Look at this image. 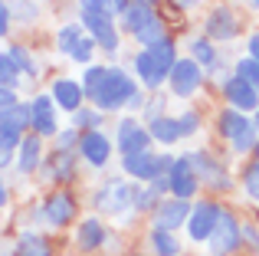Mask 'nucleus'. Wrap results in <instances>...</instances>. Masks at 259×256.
<instances>
[{"instance_id": "1", "label": "nucleus", "mask_w": 259, "mask_h": 256, "mask_svg": "<svg viewBox=\"0 0 259 256\" xmlns=\"http://www.w3.org/2000/svg\"><path fill=\"white\" fill-rule=\"evenodd\" d=\"M135 96H138L135 79L128 76L125 69H118V66H108L105 76H102V82L95 86L85 99L95 105V109H102V112H115V109H121V105H132Z\"/></svg>"}, {"instance_id": "2", "label": "nucleus", "mask_w": 259, "mask_h": 256, "mask_svg": "<svg viewBox=\"0 0 259 256\" xmlns=\"http://www.w3.org/2000/svg\"><path fill=\"white\" fill-rule=\"evenodd\" d=\"M177 63V53H174V39H161L158 46H148V50L138 53V59H135V69H138L141 82L148 86V89H158L161 82H167L171 79V69Z\"/></svg>"}, {"instance_id": "3", "label": "nucleus", "mask_w": 259, "mask_h": 256, "mask_svg": "<svg viewBox=\"0 0 259 256\" xmlns=\"http://www.w3.org/2000/svg\"><path fill=\"white\" fill-rule=\"evenodd\" d=\"M171 154H151V151H141V154H128L121 158V171L128 178H138V181H154V178H167V171L174 167Z\"/></svg>"}, {"instance_id": "4", "label": "nucleus", "mask_w": 259, "mask_h": 256, "mask_svg": "<svg viewBox=\"0 0 259 256\" xmlns=\"http://www.w3.org/2000/svg\"><path fill=\"white\" fill-rule=\"evenodd\" d=\"M92 207L99 214H121L125 207H135V187L125 178H112L95 191Z\"/></svg>"}, {"instance_id": "5", "label": "nucleus", "mask_w": 259, "mask_h": 256, "mask_svg": "<svg viewBox=\"0 0 259 256\" xmlns=\"http://www.w3.org/2000/svg\"><path fill=\"white\" fill-rule=\"evenodd\" d=\"M220 135L236 148V151H249V148L259 145L253 122H249L243 112H236V109H223L220 112Z\"/></svg>"}, {"instance_id": "6", "label": "nucleus", "mask_w": 259, "mask_h": 256, "mask_svg": "<svg viewBox=\"0 0 259 256\" xmlns=\"http://www.w3.org/2000/svg\"><path fill=\"white\" fill-rule=\"evenodd\" d=\"M207 243H210V256H230V253H236V250H240V243H243L240 220H236L230 210H223Z\"/></svg>"}, {"instance_id": "7", "label": "nucleus", "mask_w": 259, "mask_h": 256, "mask_svg": "<svg viewBox=\"0 0 259 256\" xmlns=\"http://www.w3.org/2000/svg\"><path fill=\"white\" fill-rule=\"evenodd\" d=\"M220 214H223L220 204H213V200H200V204L190 207V217H187V233H190V240H197V243L210 240V233H213Z\"/></svg>"}, {"instance_id": "8", "label": "nucleus", "mask_w": 259, "mask_h": 256, "mask_svg": "<svg viewBox=\"0 0 259 256\" xmlns=\"http://www.w3.org/2000/svg\"><path fill=\"white\" fill-rule=\"evenodd\" d=\"M197 187H200L197 171H194V164H190V158L184 154V158L174 161L171 171H167V191H171V197H177V200H190L197 194Z\"/></svg>"}, {"instance_id": "9", "label": "nucleus", "mask_w": 259, "mask_h": 256, "mask_svg": "<svg viewBox=\"0 0 259 256\" xmlns=\"http://www.w3.org/2000/svg\"><path fill=\"white\" fill-rule=\"evenodd\" d=\"M167 82H171V92L177 99H190L197 89H200V82H203V69L194 63V59H177Z\"/></svg>"}, {"instance_id": "10", "label": "nucleus", "mask_w": 259, "mask_h": 256, "mask_svg": "<svg viewBox=\"0 0 259 256\" xmlns=\"http://www.w3.org/2000/svg\"><path fill=\"white\" fill-rule=\"evenodd\" d=\"M187 158L197 171V181H203V184L213 187V191H227L230 187V174L223 171V164L210 151H194V154H187Z\"/></svg>"}, {"instance_id": "11", "label": "nucleus", "mask_w": 259, "mask_h": 256, "mask_svg": "<svg viewBox=\"0 0 259 256\" xmlns=\"http://www.w3.org/2000/svg\"><path fill=\"white\" fill-rule=\"evenodd\" d=\"M148 145H151V135H148V128L138 125L135 118H121V122H118V151H121V158L148 151Z\"/></svg>"}, {"instance_id": "12", "label": "nucleus", "mask_w": 259, "mask_h": 256, "mask_svg": "<svg viewBox=\"0 0 259 256\" xmlns=\"http://www.w3.org/2000/svg\"><path fill=\"white\" fill-rule=\"evenodd\" d=\"M190 200H177V197H167V200H161L158 207H154V227L158 230H177L181 224H187V217H190Z\"/></svg>"}, {"instance_id": "13", "label": "nucleus", "mask_w": 259, "mask_h": 256, "mask_svg": "<svg viewBox=\"0 0 259 256\" xmlns=\"http://www.w3.org/2000/svg\"><path fill=\"white\" fill-rule=\"evenodd\" d=\"M39 214H43L53 227H66V224H72V217H76V200H72V194L56 191V194H50V197L43 200Z\"/></svg>"}, {"instance_id": "14", "label": "nucleus", "mask_w": 259, "mask_h": 256, "mask_svg": "<svg viewBox=\"0 0 259 256\" xmlns=\"http://www.w3.org/2000/svg\"><path fill=\"white\" fill-rule=\"evenodd\" d=\"M30 112H33V135H39V138H46V135H59L56 128V102H53L50 96H36L30 102Z\"/></svg>"}, {"instance_id": "15", "label": "nucleus", "mask_w": 259, "mask_h": 256, "mask_svg": "<svg viewBox=\"0 0 259 256\" xmlns=\"http://www.w3.org/2000/svg\"><path fill=\"white\" fill-rule=\"evenodd\" d=\"M82 26L92 33V39L105 53H115V50H118V30L112 26V17H99V13H85L82 10Z\"/></svg>"}, {"instance_id": "16", "label": "nucleus", "mask_w": 259, "mask_h": 256, "mask_svg": "<svg viewBox=\"0 0 259 256\" xmlns=\"http://www.w3.org/2000/svg\"><path fill=\"white\" fill-rule=\"evenodd\" d=\"M223 96H227V102L233 105L236 112H253L259 109V89H253L249 82H243L240 76L227 79L223 82Z\"/></svg>"}, {"instance_id": "17", "label": "nucleus", "mask_w": 259, "mask_h": 256, "mask_svg": "<svg viewBox=\"0 0 259 256\" xmlns=\"http://www.w3.org/2000/svg\"><path fill=\"white\" fill-rule=\"evenodd\" d=\"M236 30H240V23H236V17L227 10V7H220V10H213L207 17V23H203V33H207L210 43H230V39L236 36Z\"/></svg>"}, {"instance_id": "18", "label": "nucleus", "mask_w": 259, "mask_h": 256, "mask_svg": "<svg viewBox=\"0 0 259 256\" xmlns=\"http://www.w3.org/2000/svg\"><path fill=\"white\" fill-rule=\"evenodd\" d=\"M43 178L56 181V184L72 181V178H76V154H72V151H53L50 158L43 161Z\"/></svg>"}, {"instance_id": "19", "label": "nucleus", "mask_w": 259, "mask_h": 256, "mask_svg": "<svg viewBox=\"0 0 259 256\" xmlns=\"http://www.w3.org/2000/svg\"><path fill=\"white\" fill-rule=\"evenodd\" d=\"M82 99H85L82 82H76V79H56V82H53V102H56L59 109L79 112L82 109Z\"/></svg>"}, {"instance_id": "20", "label": "nucleus", "mask_w": 259, "mask_h": 256, "mask_svg": "<svg viewBox=\"0 0 259 256\" xmlns=\"http://www.w3.org/2000/svg\"><path fill=\"white\" fill-rule=\"evenodd\" d=\"M79 148H82L85 161L92 167H102L108 161V154H112V141H108L102 132H85L82 138H79Z\"/></svg>"}, {"instance_id": "21", "label": "nucleus", "mask_w": 259, "mask_h": 256, "mask_svg": "<svg viewBox=\"0 0 259 256\" xmlns=\"http://www.w3.org/2000/svg\"><path fill=\"white\" fill-rule=\"evenodd\" d=\"M20 158H17V171L20 174H33L39 167V161H43V138L39 135H26L23 141H20Z\"/></svg>"}, {"instance_id": "22", "label": "nucleus", "mask_w": 259, "mask_h": 256, "mask_svg": "<svg viewBox=\"0 0 259 256\" xmlns=\"http://www.w3.org/2000/svg\"><path fill=\"white\" fill-rule=\"evenodd\" d=\"M102 243H105V224L95 217H89L79 224V246H82L85 253H95L102 250Z\"/></svg>"}, {"instance_id": "23", "label": "nucleus", "mask_w": 259, "mask_h": 256, "mask_svg": "<svg viewBox=\"0 0 259 256\" xmlns=\"http://www.w3.org/2000/svg\"><path fill=\"white\" fill-rule=\"evenodd\" d=\"M30 122H33V112H30V105H23V102H17L13 109L0 112V128H7V132L23 135L26 128H30Z\"/></svg>"}, {"instance_id": "24", "label": "nucleus", "mask_w": 259, "mask_h": 256, "mask_svg": "<svg viewBox=\"0 0 259 256\" xmlns=\"http://www.w3.org/2000/svg\"><path fill=\"white\" fill-rule=\"evenodd\" d=\"M151 17H154V10L145 4V0H132V4H128V10L121 13V26H125V33H132V36H135V33H138Z\"/></svg>"}, {"instance_id": "25", "label": "nucleus", "mask_w": 259, "mask_h": 256, "mask_svg": "<svg viewBox=\"0 0 259 256\" xmlns=\"http://www.w3.org/2000/svg\"><path fill=\"white\" fill-rule=\"evenodd\" d=\"M148 135H151L154 141H161V145H174V141L181 138V132H177V118L161 115V118H154V122H148Z\"/></svg>"}, {"instance_id": "26", "label": "nucleus", "mask_w": 259, "mask_h": 256, "mask_svg": "<svg viewBox=\"0 0 259 256\" xmlns=\"http://www.w3.org/2000/svg\"><path fill=\"white\" fill-rule=\"evenodd\" d=\"M135 39H138V43L145 46V50H148V46H158L161 39H167V26H164V20H161L158 13H154V17L148 20V23L141 26L138 33H135Z\"/></svg>"}, {"instance_id": "27", "label": "nucleus", "mask_w": 259, "mask_h": 256, "mask_svg": "<svg viewBox=\"0 0 259 256\" xmlns=\"http://www.w3.org/2000/svg\"><path fill=\"white\" fill-rule=\"evenodd\" d=\"M17 256H50V243H46L39 233L26 230L17 237Z\"/></svg>"}, {"instance_id": "28", "label": "nucleus", "mask_w": 259, "mask_h": 256, "mask_svg": "<svg viewBox=\"0 0 259 256\" xmlns=\"http://www.w3.org/2000/svg\"><path fill=\"white\" fill-rule=\"evenodd\" d=\"M151 250L158 253V256H177V253H181V243H177L174 233L158 230V227H154V230H151Z\"/></svg>"}, {"instance_id": "29", "label": "nucleus", "mask_w": 259, "mask_h": 256, "mask_svg": "<svg viewBox=\"0 0 259 256\" xmlns=\"http://www.w3.org/2000/svg\"><path fill=\"white\" fill-rule=\"evenodd\" d=\"M190 59H194L197 66H207V69H213L217 66V53H213V43H210V39H194V43H190Z\"/></svg>"}, {"instance_id": "30", "label": "nucleus", "mask_w": 259, "mask_h": 256, "mask_svg": "<svg viewBox=\"0 0 259 256\" xmlns=\"http://www.w3.org/2000/svg\"><path fill=\"white\" fill-rule=\"evenodd\" d=\"M7 10H10L13 20H23V23H33V20L39 17L36 0H7Z\"/></svg>"}, {"instance_id": "31", "label": "nucleus", "mask_w": 259, "mask_h": 256, "mask_svg": "<svg viewBox=\"0 0 259 256\" xmlns=\"http://www.w3.org/2000/svg\"><path fill=\"white\" fill-rule=\"evenodd\" d=\"M79 39H82V26H79V23H66L63 30H59V36H56L59 53H66V56H69V53L79 46Z\"/></svg>"}, {"instance_id": "32", "label": "nucleus", "mask_w": 259, "mask_h": 256, "mask_svg": "<svg viewBox=\"0 0 259 256\" xmlns=\"http://www.w3.org/2000/svg\"><path fill=\"white\" fill-rule=\"evenodd\" d=\"M20 79V69L13 66L10 53H0V86H7V89H13Z\"/></svg>"}, {"instance_id": "33", "label": "nucleus", "mask_w": 259, "mask_h": 256, "mask_svg": "<svg viewBox=\"0 0 259 256\" xmlns=\"http://www.w3.org/2000/svg\"><path fill=\"white\" fill-rule=\"evenodd\" d=\"M236 76L243 79V82H249L253 86V89H259V63L256 59H240V63H236Z\"/></svg>"}, {"instance_id": "34", "label": "nucleus", "mask_w": 259, "mask_h": 256, "mask_svg": "<svg viewBox=\"0 0 259 256\" xmlns=\"http://www.w3.org/2000/svg\"><path fill=\"white\" fill-rule=\"evenodd\" d=\"M10 59H13V66H17L20 72H26V76H36V63H33V56L23 50V46H10Z\"/></svg>"}, {"instance_id": "35", "label": "nucleus", "mask_w": 259, "mask_h": 256, "mask_svg": "<svg viewBox=\"0 0 259 256\" xmlns=\"http://www.w3.org/2000/svg\"><path fill=\"white\" fill-rule=\"evenodd\" d=\"M243 187H246V194L259 204V158L246 167V171H243Z\"/></svg>"}, {"instance_id": "36", "label": "nucleus", "mask_w": 259, "mask_h": 256, "mask_svg": "<svg viewBox=\"0 0 259 256\" xmlns=\"http://www.w3.org/2000/svg\"><path fill=\"white\" fill-rule=\"evenodd\" d=\"M99 122H102L99 112H92V109H79L76 118H72V125H76V128H89V132H99V128H95Z\"/></svg>"}, {"instance_id": "37", "label": "nucleus", "mask_w": 259, "mask_h": 256, "mask_svg": "<svg viewBox=\"0 0 259 256\" xmlns=\"http://www.w3.org/2000/svg\"><path fill=\"white\" fill-rule=\"evenodd\" d=\"M197 128H200V115H197V112H184V115H177V132H181V138H184V135H194Z\"/></svg>"}, {"instance_id": "38", "label": "nucleus", "mask_w": 259, "mask_h": 256, "mask_svg": "<svg viewBox=\"0 0 259 256\" xmlns=\"http://www.w3.org/2000/svg\"><path fill=\"white\" fill-rule=\"evenodd\" d=\"M82 10L85 13H99V17H115L112 0H82Z\"/></svg>"}, {"instance_id": "39", "label": "nucleus", "mask_w": 259, "mask_h": 256, "mask_svg": "<svg viewBox=\"0 0 259 256\" xmlns=\"http://www.w3.org/2000/svg\"><path fill=\"white\" fill-rule=\"evenodd\" d=\"M92 50H95V39L92 36H82V39H79V46L69 53V56L76 59V63H89V59H92Z\"/></svg>"}, {"instance_id": "40", "label": "nucleus", "mask_w": 259, "mask_h": 256, "mask_svg": "<svg viewBox=\"0 0 259 256\" xmlns=\"http://www.w3.org/2000/svg\"><path fill=\"white\" fill-rule=\"evenodd\" d=\"M79 138H82V135H79L76 128H69V132H59V135H56V151H72Z\"/></svg>"}, {"instance_id": "41", "label": "nucleus", "mask_w": 259, "mask_h": 256, "mask_svg": "<svg viewBox=\"0 0 259 256\" xmlns=\"http://www.w3.org/2000/svg\"><path fill=\"white\" fill-rule=\"evenodd\" d=\"M154 200H158V194L148 187V191H135V207L138 210H148V207H154Z\"/></svg>"}, {"instance_id": "42", "label": "nucleus", "mask_w": 259, "mask_h": 256, "mask_svg": "<svg viewBox=\"0 0 259 256\" xmlns=\"http://www.w3.org/2000/svg\"><path fill=\"white\" fill-rule=\"evenodd\" d=\"M13 105H17V92L7 89V86H0V112H4V109H13Z\"/></svg>"}, {"instance_id": "43", "label": "nucleus", "mask_w": 259, "mask_h": 256, "mask_svg": "<svg viewBox=\"0 0 259 256\" xmlns=\"http://www.w3.org/2000/svg\"><path fill=\"white\" fill-rule=\"evenodd\" d=\"M10 10H7V0H0V36H7V30H10Z\"/></svg>"}, {"instance_id": "44", "label": "nucleus", "mask_w": 259, "mask_h": 256, "mask_svg": "<svg viewBox=\"0 0 259 256\" xmlns=\"http://www.w3.org/2000/svg\"><path fill=\"white\" fill-rule=\"evenodd\" d=\"M249 59L259 63V33H253V39H249Z\"/></svg>"}, {"instance_id": "45", "label": "nucleus", "mask_w": 259, "mask_h": 256, "mask_svg": "<svg viewBox=\"0 0 259 256\" xmlns=\"http://www.w3.org/2000/svg\"><path fill=\"white\" fill-rule=\"evenodd\" d=\"M171 4L177 7V10H190V7H197L200 0H171Z\"/></svg>"}, {"instance_id": "46", "label": "nucleus", "mask_w": 259, "mask_h": 256, "mask_svg": "<svg viewBox=\"0 0 259 256\" xmlns=\"http://www.w3.org/2000/svg\"><path fill=\"white\" fill-rule=\"evenodd\" d=\"M128 4H132V0H112L115 13H125V10H128Z\"/></svg>"}, {"instance_id": "47", "label": "nucleus", "mask_w": 259, "mask_h": 256, "mask_svg": "<svg viewBox=\"0 0 259 256\" xmlns=\"http://www.w3.org/2000/svg\"><path fill=\"white\" fill-rule=\"evenodd\" d=\"M4 204H7V187L0 184V207H4Z\"/></svg>"}, {"instance_id": "48", "label": "nucleus", "mask_w": 259, "mask_h": 256, "mask_svg": "<svg viewBox=\"0 0 259 256\" xmlns=\"http://www.w3.org/2000/svg\"><path fill=\"white\" fill-rule=\"evenodd\" d=\"M253 128H256V135H259V112H256V122H253Z\"/></svg>"}, {"instance_id": "49", "label": "nucleus", "mask_w": 259, "mask_h": 256, "mask_svg": "<svg viewBox=\"0 0 259 256\" xmlns=\"http://www.w3.org/2000/svg\"><path fill=\"white\" fill-rule=\"evenodd\" d=\"M145 4H148V7H154V4H158V0H145Z\"/></svg>"}, {"instance_id": "50", "label": "nucleus", "mask_w": 259, "mask_h": 256, "mask_svg": "<svg viewBox=\"0 0 259 256\" xmlns=\"http://www.w3.org/2000/svg\"><path fill=\"white\" fill-rule=\"evenodd\" d=\"M253 7H256V10H259V0H253Z\"/></svg>"}, {"instance_id": "51", "label": "nucleus", "mask_w": 259, "mask_h": 256, "mask_svg": "<svg viewBox=\"0 0 259 256\" xmlns=\"http://www.w3.org/2000/svg\"><path fill=\"white\" fill-rule=\"evenodd\" d=\"M256 154H259V145H256Z\"/></svg>"}]
</instances>
